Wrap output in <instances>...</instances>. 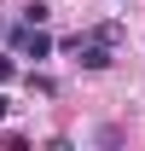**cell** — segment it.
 Wrapping results in <instances>:
<instances>
[{
    "instance_id": "cell-1",
    "label": "cell",
    "mask_w": 145,
    "mask_h": 151,
    "mask_svg": "<svg viewBox=\"0 0 145 151\" xmlns=\"http://www.w3.org/2000/svg\"><path fill=\"white\" fill-rule=\"evenodd\" d=\"M12 52L41 64V58H52V35H47V23H18L12 29Z\"/></svg>"
},
{
    "instance_id": "cell-2",
    "label": "cell",
    "mask_w": 145,
    "mask_h": 151,
    "mask_svg": "<svg viewBox=\"0 0 145 151\" xmlns=\"http://www.w3.org/2000/svg\"><path fill=\"white\" fill-rule=\"evenodd\" d=\"M70 47H75V58H81V70H105V64H110V47L93 41V35H75Z\"/></svg>"
},
{
    "instance_id": "cell-3",
    "label": "cell",
    "mask_w": 145,
    "mask_h": 151,
    "mask_svg": "<svg viewBox=\"0 0 145 151\" xmlns=\"http://www.w3.org/2000/svg\"><path fill=\"white\" fill-rule=\"evenodd\" d=\"M52 18V6H47V0H29V6H23V23H47Z\"/></svg>"
},
{
    "instance_id": "cell-4",
    "label": "cell",
    "mask_w": 145,
    "mask_h": 151,
    "mask_svg": "<svg viewBox=\"0 0 145 151\" xmlns=\"http://www.w3.org/2000/svg\"><path fill=\"white\" fill-rule=\"evenodd\" d=\"M93 41H105V47H116V41H122V23H99V29H93Z\"/></svg>"
},
{
    "instance_id": "cell-5",
    "label": "cell",
    "mask_w": 145,
    "mask_h": 151,
    "mask_svg": "<svg viewBox=\"0 0 145 151\" xmlns=\"http://www.w3.org/2000/svg\"><path fill=\"white\" fill-rule=\"evenodd\" d=\"M12 76H18V64H12V58H0V87H6Z\"/></svg>"
},
{
    "instance_id": "cell-6",
    "label": "cell",
    "mask_w": 145,
    "mask_h": 151,
    "mask_svg": "<svg viewBox=\"0 0 145 151\" xmlns=\"http://www.w3.org/2000/svg\"><path fill=\"white\" fill-rule=\"evenodd\" d=\"M0 122H6V93H0Z\"/></svg>"
}]
</instances>
